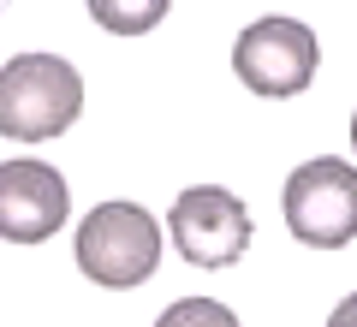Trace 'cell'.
Listing matches in <instances>:
<instances>
[{
    "label": "cell",
    "mask_w": 357,
    "mask_h": 327,
    "mask_svg": "<svg viewBox=\"0 0 357 327\" xmlns=\"http://www.w3.org/2000/svg\"><path fill=\"white\" fill-rule=\"evenodd\" d=\"M84 114V77L60 54H18L0 66V137L48 143Z\"/></svg>",
    "instance_id": "obj_1"
},
{
    "label": "cell",
    "mask_w": 357,
    "mask_h": 327,
    "mask_svg": "<svg viewBox=\"0 0 357 327\" xmlns=\"http://www.w3.org/2000/svg\"><path fill=\"white\" fill-rule=\"evenodd\" d=\"M77 268L107 291H131L161 268V227L137 202H102L77 220Z\"/></svg>",
    "instance_id": "obj_2"
},
{
    "label": "cell",
    "mask_w": 357,
    "mask_h": 327,
    "mask_svg": "<svg viewBox=\"0 0 357 327\" xmlns=\"http://www.w3.org/2000/svg\"><path fill=\"white\" fill-rule=\"evenodd\" d=\"M286 227L310 250H345L357 238V167L351 161H304L286 178Z\"/></svg>",
    "instance_id": "obj_3"
},
{
    "label": "cell",
    "mask_w": 357,
    "mask_h": 327,
    "mask_svg": "<svg viewBox=\"0 0 357 327\" xmlns=\"http://www.w3.org/2000/svg\"><path fill=\"white\" fill-rule=\"evenodd\" d=\"M316 66H321V42L298 18H256L232 48V72L244 77V89L274 96V101L304 96L316 84Z\"/></svg>",
    "instance_id": "obj_4"
},
{
    "label": "cell",
    "mask_w": 357,
    "mask_h": 327,
    "mask_svg": "<svg viewBox=\"0 0 357 327\" xmlns=\"http://www.w3.org/2000/svg\"><path fill=\"white\" fill-rule=\"evenodd\" d=\"M167 232L191 268H232L250 250V214L220 185H191L167 214Z\"/></svg>",
    "instance_id": "obj_5"
},
{
    "label": "cell",
    "mask_w": 357,
    "mask_h": 327,
    "mask_svg": "<svg viewBox=\"0 0 357 327\" xmlns=\"http://www.w3.org/2000/svg\"><path fill=\"white\" fill-rule=\"evenodd\" d=\"M72 190L48 161H0V238L42 244L66 227Z\"/></svg>",
    "instance_id": "obj_6"
},
{
    "label": "cell",
    "mask_w": 357,
    "mask_h": 327,
    "mask_svg": "<svg viewBox=\"0 0 357 327\" xmlns=\"http://www.w3.org/2000/svg\"><path fill=\"white\" fill-rule=\"evenodd\" d=\"M89 18L102 30H114V36H143V30H155L167 18V6L173 0H84Z\"/></svg>",
    "instance_id": "obj_7"
},
{
    "label": "cell",
    "mask_w": 357,
    "mask_h": 327,
    "mask_svg": "<svg viewBox=\"0 0 357 327\" xmlns=\"http://www.w3.org/2000/svg\"><path fill=\"white\" fill-rule=\"evenodd\" d=\"M185 321H215V327H232V310H220V303H173V310L161 315V327H185Z\"/></svg>",
    "instance_id": "obj_8"
},
{
    "label": "cell",
    "mask_w": 357,
    "mask_h": 327,
    "mask_svg": "<svg viewBox=\"0 0 357 327\" xmlns=\"http://www.w3.org/2000/svg\"><path fill=\"white\" fill-rule=\"evenodd\" d=\"M328 321H333V327H357V298H345V303H340V310H333V315H328Z\"/></svg>",
    "instance_id": "obj_9"
},
{
    "label": "cell",
    "mask_w": 357,
    "mask_h": 327,
    "mask_svg": "<svg viewBox=\"0 0 357 327\" xmlns=\"http://www.w3.org/2000/svg\"><path fill=\"white\" fill-rule=\"evenodd\" d=\"M351 149H357V114H351Z\"/></svg>",
    "instance_id": "obj_10"
},
{
    "label": "cell",
    "mask_w": 357,
    "mask_h": 327,
    "mask_svg": "<svg viewBox=\"0 0 357 327\" xmlns=\"http://www.w3.org/2000/svg\"><path fill=\"white\" fill-rule=\"evenodd\" d=\"M0 6H6V0H0Z\"/></svg>",
    "instance_id": "obj_11"
}]
</instances>
